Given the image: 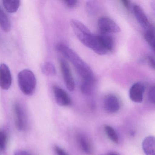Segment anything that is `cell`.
Returning <instances> with one entry per match:
<instances>
[{"mask_svg": "<svg viewBox=\"0 0 155 155\" xmlns=\"http://www.w3.org/2000/svg\"><path fill=\"white\" fill-rule=\"evenodd\" d=\"M56 50L68 59L81 77L82 80L95 78L90 67L73 50L64 43H59L56 45Z\"/></svg>", "mask_w": 155, "mask_h": 155, "instance_id": "6da1fadb", "label": "cell"}, {"mask_svg": "<svg viewBox=\"0 0 155 155\" xmlns=\"http://www.w3.org/2000/svg\"><path fill=\"white\" fill-rule=\"evenodd\" d=\"M114 40L111 36L107 34H92L87 47L99 55H104L111 51L114 48Z\"/></svg>", "mask_w": 155, "mask_h": 155, "instance_id": "7a4b0ae2", "label": "cell"}, {"mask_svg": "<svg viewBox=\"0 0 155 155\" xmlns=\"http://www.w3.org/2000/svg\"><path fill=\"white\" fill-rule=\"evenodd\" d=\"M18 83L21 91L27 96H31L36 91L37 80L33 72L28 69H24L19 72Z\"/></svg>", "mask_w": 155, "mask_h": 155, "instance_id": "3957f363", "label": "cell"}, {"mask_svg": "<svg viewBox=\"0 0 155 155\" xmlns=\"http://www.w3.org/2000/svg\"><path fill=\"white\" fill-rule=\"evenodd\" d=\"M70 23L74 33L79 40L87 47L92 35L90 31L79 21L72 19Z\"/></svg>", "mask_w": 155, "mask_h": 155, "instance_id": "277c9868", "label": "cell"}, {"mask_svg": "<svg viewBox=\"0 0 155 155\" xmlns=\"http://www.w3.org/2000/svg\"><path fill=\"white\" fill-rule=\"evenodd\" d=\"M98 25L102 34L118 33L120 31V28L118 24L107 17L100 18L98 21Z\"/></svg>", "mask_w": 155, "mask_h": 155, "instance_id": "5b68a950", "label": "cell"}, {"mask_svg": "<svg viewBox=\"0 0 155 155\" xmlns=\"http://www.w3.org/2000/svg\"><path fill=\"white\" fill-rule=\"evenodd\" d=\"M13 110L17 128L20 131L25 130L27 128V120L23 108L19 103H16L13 106Z\"/></svg>", "mask_w": 155, "mask_h": 155, "instance_id": "8992f818", "label": "cell"}, {"mask_svg": "<svg viewBox=\"0 0 155 155\" xmlns=\"http://www.w3.org/2000/svg\"><path fill=\"white\" fill-rule=\"evenodd\" d=\"M120 102L118 98L113 94L105 96L103 100V107L107 113L113 114L118 112L120 108Z\"/></svg>", "mask_w": 155, "mask_h": 155, "instance_id": "52a82bcc", "label": "cell"}, {"mask_svg": "<svg viewBox=\"0 0 155 155\" xmlns=\"http://www.w3.org/2000/svg\"><path fill=\"white\" fill-rule=\"evenodd\" d=\"M60 66L65 85L69 91H73L75 89V82L69 66L63 59L61 60Z\"/></svg>", "mask_w": 155, "mask_h": 155, "instance_id": "ba28073f", "label": "cell"}, {"mask_svg": "<svg viewBox=\"0 0 155 155\" xmlns=\"http://www.w3.org/2000/svg\"><path fill=\"white\" fill-rule=\"evenodd\" d=\"M12 84V76L9 67L4 63L0 65V87L8 90Z\"/></svg>", "mask_w": 155, "mask_h": 155, "instance_id": "9c48e42d", "label": "cell"}, {"mask_svg": "<svg viewBox=\"0 0 155 155\" xmlns=\"http://www.w3.org/2000/svg\"><path fill=\"white\" fill-rule=\"evenodd\" d=\"M53 93L56 102L61 107H67L71 105L70 97L65 91L57 86L53 87Z\"/></svg>", "mask_w": 155, "mask_h": 155, "instance_id": "30bf717a", "label": "cell"}, {"mask_svg": "<svg viewBox=\"0 0 155 155\" xmlns=\"http://www.w3.org/2000/svg\"><path fill=\"white\" fill-rule=\"evenodd\" d=\"M145 87L141 83H136L132 85L129 91L130 99L136 103H141L143 101Z\"/></svg>", "mask_w": 155, "mask_h": 155, "instance_id": "8fae6325", "label": "cell"}, {"mask_svg": "<svg viewBox=\"0 0 155 155\" xmlns=\"http://www.w3.org/2000/svg\"><path fill=\"white\" fill-rule=\"evenodd\" d=\"M132 8L134 16L141 27L147 30L153 28L145 12L139 6L135 4L133 5Z\"/></svg>", "mask_w": 155, "mask_h": 155, "instance_id": "7c38bea8", "label": "cell"}, {"mask_svg": "<svg viewBox=\"0 0 155 155\" xmlns=\"http://www.w3.org/2000/svg\"><path fill=\"white\" fill-rule=\"evenodd\" d=\"M155 137L149 136L142 141V147L146 155H155Z\"/></svg>", "mask_w": 155, "mask_h": 155, "instance_id": "4fadbf2b", "label": "cell"}, {"mask_svg": "<svg viewBox=\"0 0 155 155\" xmlns=\"http://www.w3.org/2000/svg\"><path fill=\"white\" fill-rule=\"evenodd\" d=\"M95 78L82 80L80 87L81 92L85 95H90L92 94L95 87Z\"/></svg>", "mask_w": 155, "mask_h": 155, "instance_id": "5bb4252c", "label": "cell"}, {"mask_svg": "<svg viewBox=\"0 0 155 155\" xmlns=\"http://www.w3.org/2000/svg\"><path fill=\"white\" fill-rule=\"evenodd\" d=\"M0 27L2 30L8 32L11 29V21L6 12L0 7Z\"/></svg>", "mask_w": 155, "mask_h": 155, "instance_id": "9a60e30c", "label": "cell"}, {"mask_svg": "<svg viewBox=\"0 0 155 155\" xmlns=\"http://www.w3.org/2000/svg\"><path fill=\"white\" fill-rule=\"evenodd\" d=\"M78 141L84 152L88 155L92 154V147L87 137L81 134L79 135L78 136Z\"/></svg>", "mask_w": 155, "mask_h": 155, "instance_id": "2e32d148", "label": "cell"}, {"mask_svg": "<svg viewBox=\"0 0 155 155\" xmlns=\"http://www.w3.org/2000/svg\"><path fill=\"white\" fill-rule=\"evenodd\" d=\"M2 3L6 10L10 13L17 12L21 5L19 0H4Z\"/></svg>", "mask_w": 155, "mask_h": 155, "instance_id": "e0dca14e", "label": "cell"}, {"mask_svg": "<svg viewBox=\"0 0 155 155\" xmlns=\"http://www.w3.org/2000/svg\"><path fill=\"white\" fill-rule=\"evenodd\" d=\"M41 71L47 76L52 77L56 74V68L53 64L49 62H46L41 66Z\"/></svg>", "mask_w": 155, "mask_h": 155, "instance_id": "ac0fdd59", "label": "cell"}, {"mask_svg": "<svg viewBox=\"0 0 155 155\" xmlns=\"http://www.w3.org/2000/svg\"><path fill=\"white\" fill-rule=\"evenodd\" d=\"M145 40L150 48L154 51L155 49V32L153 28L147 30L144 34Z\"/></svg>", "mask_w": 155, "mask_h": 155, "instance_id": "d6986e66", "label": "cell"}, {"mask_svg": "<svg viewBox=\"0 0 155 155\" xmlns=\"http://www.w3.org/2000/svg\"><path fill=\"white\" fill-rule=\"evenodd\" d=\"M105 131L108 137L110 140L115 143H118V136L116 130L112 127L109 125H105Z\"/></svg>", "mask_w": 155, "mask_h": 155, "instance_id": "ffe728a7", "label": "cell"}, {"mask_svg": "<svg viewBox=\"0 0 155 155\" xmlns=\"http://www.w3.org/2000/svg\"><path fill=\"white\" fill-rule=\"evenodd\" d=\"M8 142V136L3 130H0V155H2L6 150Z\"/></svg>", "mask_w": 155, "mask_h": 155, "instance_id": "44dd1931", "label": "cell"}, {"mask_svg": "<svg viewBox=\"0 0 155 155\" xmlns=\"http://www.w3.org/2000/svg\"><path fill=\"white\" fill-rule=\"evenodd\" d=\"M155 87L151 86L149 90L148 98L150 102L153 104H155Z\"/></svg>", "mask_w": 155, "mask_h": 155, "instance_id": "7402d4cb", "label": "cell"}, {"mask_svg": "<svg viewBox=\"0 0 155 155\" xmlns=\"http://www.w3.org/2000/svg\"><path fill=\"white\" fill-rule=\"evenodd\" d=\"M64 3L69 8H73L77 6L78 3V1L76 0H65L63 1Z\"/></svg>", "mask_w": 155, "mask_h": 155, "instance_id": "603a6c76", "label": "cell"}, {"mask_svg": "<svg viewBox=\"0 0 155 155\" xmlns=\"http://www.w3.org/2000/svg\"><path fill=\"white\" fill-rule=\"evenodd\" d=\"M54 149L57 155H68L64 150L58 146H55Z\"/></svg>", "mask_w": 155, "mask_h": 155, "instance_id": "cb8c5ba5", "label": "cell"}, {"mask_svg": "<svg viewBox=\"0 0 155 155\" xmlns=\"http://www.w3.org/2000/svg\"><path fill=\"white\" fill-rule=\"evenodd\" d=\"M147 62L149 65L153 69H155V59L152 56H149L147 58Z\"/></svg>", "mask_w": 155, "mask_h": 155, "instance_id": "d4e9b609", "label": "cell"}, {"mask_svg": "<svg viewBox=\"0 0 155 155\" xmlns=\"http://www.w3.org/2000/svg\"><path fill=\"white\" fill-rule=\"evenodd\" d=\"M95 7H96V6H95L94 2H89V3H88L87 4L88 11L90 13H91L93 12H94Z\"/></svg>", "mask_w": 155, "mask_h": 155, "instance_id": "484cf974", "label": "cell"}, {"mask_svg": "<svg viewBox=\"0 0 155 155\" xmlns=\"http://www.w3.org/2000/svg\"><path fill=\"white\" fill-rule=\"evenodd\" d=\"M13 155H31V154L25 150H18L14 152Z\"/></svg>", "mask_w": 155, "mask_h": 155, "instance_id": "4316f807", "label": "cell"}, {"mask_svg": "<svg viewBox=\"0 0 155 155\" xmlns=\"http://www.w3.org/2000/svg\"><path fill=\"white\" fill-rule=\"evenodd\" d=\"M121 2L122 3L124 7L126 8L129 9L130 7V2L129 1H127V0H122L121 1Z\"/></svg>", "mask_w": 155, "mask_h": 155, "instance_id": "83f0119b", "label": "cell"}, {"mask_svg": "<svg viewBox=\"0 0 155 155\" xmlns=\"http://www.w3.org/2000/svg\"><path fill=\"white\" fill-rule=\"evenodd\" d=\"M106 155H119L118 154H116V153H114V152H110V153H108Z\"/></svg>", "mask_w": 155, "mask_h": 155, "instance_id": "f1b7e54d", "label": "cell"}]
</instances>
